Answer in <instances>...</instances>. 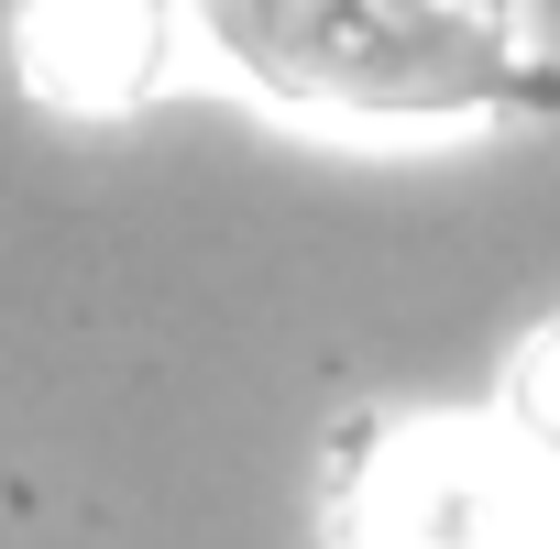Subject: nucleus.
Returning <instances> with one entry per match:
<instances>
[{
	"mask_svg": "<svg viewBox=\"0 0 560 549\" xmlns=\"http://www.w3.org/2000/svg\"><path fill=\"white\" fill-rule=\"evenodd\" d=\"M198 45L275 110L451 132L560 100L527 0H187Z\"/></svg>",
	"mask_w": 560,
	"mask_h": 549,
	"instance_id": "f257e3e1",
	"label": "nucleus"
},
{
	"mask_svg": "<svg viewBox=\"0 0 560 549\" xmlns=\"http://www.w3.org/2000/svg\"><path fill=\"white\" fill-rule=\"evenodd\" d=\"M341 549H560V483L505 418H385L341 472Z\"/></svg>",
	"mask_w": 560,
	"mask_h": 549,
	"instance_id": "f03ea898",
	"label": "nucleus"
},
{
	"mask_svg": "<svg viewBox=\"0 0 560 549\" xmlns=\"http://www.w3.org/2000/svg\"><path fill=\"white\" fill-rule=\"evenodd\" d=\"M187 34V0H23V78L56 110H132Z\"/></svg>",
	"mask_w": 560,
	"mask_h": 549,
	"instance_id": "7ed1b4c3",
	"label": "nucleus"
},
{
	"mask_svg": "<svg viewBox=\"0 0 560 549\" xmlns=\"http://www.w3.org/2000/svg\"><path fill=\"white\" fill-rule=\"evenodd\" d=\"M527 451H538V472L560 483V319L549 330H527V352L505 363V407H494Z\"/></svg>",
	"mask_w": 560,
	"mask_h": 549,
	"instance_id": "20e7f679",
	"label": "nucleus"
}]
</instances>
